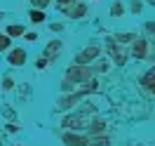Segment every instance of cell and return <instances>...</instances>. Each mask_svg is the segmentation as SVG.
<instances>
[{
	"instance_id": "6da1fadb",
	"label": "cell",
	"mask_w": 155,
	"mask_h": 146,
	"mask_svg": "<svg viewBox=\"0 0 155 146\" xmlns=\"http://www.w3.org/2000/svg\"><path fill=\"white\" fill-rule=\"evenodd\" d=\"M64 144L66 146H87V139L80 134H73V132H66L64 134Z\"/></svg>"
},
{
	"instance_id": "7a4b0ae2",
	"label": "cell",
	"mask_w": 155,
	"mask_h": 146,
	"mask_svg": "<svg viewBox=\"0 0 155 146\" xmlns=\"http://www.w3.org/2000/svg\"><path fill=\"white\" fill-rule=\"evenodd\" d=\"M7 59H10L12 66H21V64L26 61V52H24V49H12Z\"/></svg>"
},
{
	"instance_id": "3957f363",
	"label": "cell",
	"mask_w": 155,
	"mask_h": 146,
	"mask_svg": "<svg viewBox=\"0 0 155 146\" xmlns=\"http://www.w3.org/2000/svg\"><path fill=\"white\" fill-rule=\"evenodd\" d=\"M97 54H99V47H87L85 52H82V54H78L75 61H78V64H87L89 59H94Z\"/></svg>"
},
{
	"instance_id": "277c9868",
	"label": "cell",
	"mask_w": 155,
	"mask_h": 146,
	"mask_svg": "<svg viewBox=\"0 0 155 146\" xmlns=\"http://www.w3.org/2000/svg\"><path fill=\"white\" fill-rule=\"evenodd\" d=\"M68 12V17H82V14H85V12H87V7H85V5H82V2H78L75 7H73V5H71V10H66Z\"/></svg>"
},
{
	"instance_id": "5b68a950",
	"label": "cell",
	"mask_w": 155,
	"mask_h": 146,
	"mask_svg": "<svg viewBox=\"0 0 155 146\" xmlns=\"http://www.w3.org/2000/svg\"><path fill=\"white\" fill-rule=\"evenodd\" d=\"M59 49H61V42H59V40H52V42H49V47L45 49V57H57Z\"/></svg>"
},
{
	"instance_id": "8992f818",
	"label": "cell",
	"mask_w": 155,
	"mask_h": 146,
	"mask_svg": "<svg viewBox=\"0 0 155 146\" xmlns=\"http://www.w3.org/2000/svg\"><path fill=\"white\" fill-rule=\"evenodd\" d=\"M7 36H24V26H19V24L7 26Z\"/></svg>"
},
{
	"instance_id": "52a82bcc",
	"label": "cell",
	"mask_w": 155,
	"mask_h": 146,
	"mask_svg": "<svg viewBox=\"0 0 155 146\" xmlns=\"http://www.w3.org/2000/svg\"><path fill=\"white\" fill-rule=\"evenodd\" d=\"M134 54H136V57H143V54H146V42H143V40H136V42H134Z\"/></svg>"
},
{
	"instance_id": "ba28073f",
	"label": "cell",
	"mask_w": 155,
	"mask_h": 146,
	"mask_svg": "<svg viewBox=\"0 0 155 146\" xmlns=\"http://www.w3.org/2000/svg\"><path fill=\"white\" fill-rule=\"evenodd\" d=\"M28 17H31V21H45V12L42 10H31Z\"/></svg>"
},
{
	"instance_id": "9c48e42d",
	"label": "cell",
	"mask_w": 155,
	"mask_h": 146,
	"mask_svg": "<svg viewBox=\"0 0 155 146\" xmlns=\"http://www.w3.org/2000/svg\"><path fill=\"white\" fill-rule=\"evenodd\" d=\"M7 47H10V36H0V52H5Z\"/></svg>"
},
{
	"instance_id": "30bf717a",
	"label": "cell",
	"mask_w": 155,
	"mask_h": 146,
	"mask_svg": "<svg viewBox=\"0 0 155 146\" xmlns=\"http://www.w3.org/2000/svg\"><path fill=\"white\" fill-rule=\"evenodd\" d=\"M110 14H113V17H120V14H122V5L115 2V5H113V10H110Z\"/></svg>"
},
{
	"instance_id": "8fae6325",
	"label": "cell",
	"mask_w": 155,
	"mask_h": 146,
	"mask_svg": "<svg viewBox=\"0 0 155 146\" xmlns=\"http://www.w3.org/2000/svg\"><path fill=\"white\" fill-rule=\"evenodd\" d=\"M75 0H57V5L61 7V10H66V5H73Z\"/></svg>"
},
{
	"instance_id": "7c38bea8",
	"label": "cell",
	"mask_w": 155,
	"mask_h": 146,
	"mask_svg": "<svg viewBox=\"0 0 155 146\" xmlns=\"http://www.w3.org/2000/svg\"><path fill=\"white\" fill-rule=\"evenodd\" d=\"M31 2H33L35 7H47V2H49V0H31Z\"/></svg>"
},
{
	"instance_id": "4fadbf2b",
	"label": "cell",
	"mask_w": 155,
	"mask_h": 146,
	"mask_svg": "<svg viewBox=\"0 0 155 146\" xmlns=\"http://www.w3.org/2000/svg\"><path fill=\"white\" fill-rule=\"evenodd\" d=\"M132 12L139 14V12H141V2H132Z\"/></svg>"
},
{
	"instance_id": "5bb4252c",
	"label": "cell",
	"mask_w": 155,
	"mask_h": 146,
	"mask_svg": "<svg viewBox=\"0 0 155 146\" xmlns=\"http://www.w3.org/2000/svg\"><path fill=\"white\" fill-rule=\"evenodd\" d=\"M47 66V57H42V59H38V68H45Z\"/></svg>"
},
{
	"instance_id": "9a60e30c",
	"label": "cell",
	"mask_w": 155,
	"mask_h": 146,
	"mask_svg": "<svg viewBox=\"0 0 155 146\" xmlns=\"http://www.w3.org/2000/svg\"><path fill=\"white\" fill-rule=\"evenodd\" d=\"M5 90H12V78H5V85H2Z\"/></svg>"
},
{
	"instance_id": "2e32d148",
	"label": "cell",
	"mask_w": 155,
	"mask_h": 146,
	"mask_svg": "<svg viewBox=\"0 0 155 146\" xmlns=\"http://www.w3.org/2000/svg\"><path fill=\"white\" fill-rule=\"evenodd\" d=\"M26 40H38V33H26Z\"/></svg>"
}]
</instances>
